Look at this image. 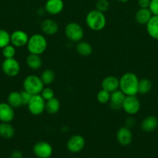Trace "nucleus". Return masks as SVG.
<instances>
[{"mask_svg":"<svg viewBox=\"0 0 158 158\" xmlns=\"http://www.w3.org/2000/svg\"><path fill=\"white\" fill-rule=\"evenodd\" d=\"M139 80L133 73H125L119 79V89L126 96H136L138 94Z\"/></svg>","mask_w":158,"mask_h":158,"instance_id":"f257e3e1","label":"nucleus"},{"mask_svg":"<svg viewBox=\"0 0 158 158\" xmlns=\"http://www.w3.org/2000/svg\"><path fill=\"white\" fill-rule=\"evenodd\" d=\"M85 22L90 29L95 32L102 30L106 25V18L105 14L97 9L91 10L87 14Z\"/></svg>","mask_w":158,"mask_h":158,"instance_id":"f03ea898","label":"nucleus"},{"mask_svg":"<svg viewBox=\"0 0 158 158\" xmlns=\"http://www.w3.org/2000/svg\"><path fill=\"white\" fill-rule=\"evenodd\" d=\"M26 46L29 53L40 56L47 48V41L44 35L40 33H36L29 37Z\"/></svg>","mask_w":158,"mask_h":158,"instance_id":"7ed1b4c3","label":"nucleus"},{"mask_svg":"<svg viewBox=\"0 0 158 158\" xmlns=\"http://www.w3.org/2000/svg\"><path fill=\"white\" fill-rule=\"evenodd\" d=\"M23 85L24 90L27 91L32 95L40 94L44 88V84L40 77L36 75H29L26 77L23 80Z\"/></svg>","mask_w":158,"mask_h":158,"instance_id":"20e7f679","label":"nucleus"},{"mask_svg":"<svg viewBox=\"0 0 158 158\" xmlns=\"http://www.w3.org/2000/svg\"><path fill=\"white\" fill-rule=\"evenodd\" d=\"M64 33L70 41L73 43H78L81 41L84 37V29L80 24L72 22L66 26Z\"/></svg>","mask_w":158,"mask_h":158,"instance_id":"39448f33","label":"nucleus"},{"mask_svg":"<svg viewBox=\"0 0 158 158\" xmlns=\"http://www.w3.org/2000/svg\"><path fill=\"white\" fill-rule=\"evenodd\" d=\"M27 106L31 114L34 116L40 115L45 111L46 100L41 97L40 94L33 95L30 101L27 104Z\"/></svg>","mask_w":158,"mask_h":158,"instance_id":"423d86ee","label":"nucleus"},{"mask_svg":"<svg viewBox=\"0 0 158 158\" xmlns=\"http://www.w3.org/2000/svg\"><path fill=\"white\" fill-rule=\"evenodd\" d=\"M140 101L136 96H126L122 108L129 115H135L140 110Z\"/></svg>","mask_w":158,"mask_h":158,"instance_id":"0eeeda50","label":"nucleus"},{"mask_svg":"<svg viewBox=\"0 0 158 158\" xmlns=\"http://www.w3.org/2000/svg\"><path fill=\"white\" fill-rule=\"evenodd\" d=\"M2 72L10 77H16L20 72V65L15 58L5 59L2 63Z\"/></svg>","mask_w":158,"mask_h":158,"instance_id":"6e6552de","label":"nucleus"},{"mask_svg":"<svg viewBox=\"0 0 158 158\" xmlns=\"http://www.w3.org/2000/svg\"><path fill=\"white\" fill-rule=\"evenodd\" d=\"M33 151L38 158H50L53 154V148L48 142L39 141L33 145Z\"/></svg>","mask_w":158,"mask_h":158,"instance_id":"1a4fd4ad","label":"nucleus"},{"mask_svg":"<svg viewBox=\"0 0 158 158\" xmlns=\"http://www.w3.org/2000/svg\"><path fill=\"white\" fill-rule=\"evenodd\" d=\"M85 146V140L82 136L76 134L68 139L67 142V148L71 153H79Z\"/></svg>","mask_w":158,"mask_h":158,"instance_id":"9d476101","label":"nucleus"},{"mask_svg":"<svg viewBox=\"0 0 158 158\" xmlns=\"http://www.w3.org/2000/svg\"><path fill=\"white\" fill-rule=\"evenodd\" d=\"M29 35L23 30H15L10 34V43L15 48L26 46L29 40Z\"/></svg>","mask_w":158,"mask_h":158,"instance_id":"9b49d317","label":"nucleus"},{"mask_svg":"<svg viewBox=\"0 0 158 158\" xmlns=\"http://www.w3.org/2000/svg\"><path fill=\"white\" fill-rule=\"evenodd\" d=\"M133 133L129 128L122 127L118 130L116 133V139L118 142L122 146H128L133 141Z\"/></svg>","mask_w":158,"mask_h":158,"instance_id":"f8f14e48","label":"nucleus"},{"mask_svg":"<svg viewBox=\"0 0 158 158\" xmlns=\"http://www.w3.org/2000/svg\"><path fill=\"white\" fill-rule=\"evenodd\" d=\"M14 108L8 103H0V121L10 123L15 117Z\"/></svg>","mask_w":158,"mask_h":158,"instance_id":"ddd939ff","label":"nucleus"},{"mask_svg":"<svg viewBox=\"0 0 158 158\" xmlns=\"http://www.w3.org/2000/svg\"><path fill=\"white\" fill-rule=\"evenodd\" d=\"M125 97L126 95L120 89H117V90L111 93L109 100L110 107L114 110H118L121 109Z\"/></svg>","mask_w":158,"mask_h":158,"instance_id":"4468645a","label":"nucleus"},{"mask_svg":"<svg viewBox=\"0 0 158 158\" xmlns=\"http://www.w3.org/2000/svg\"><path fill=\"white\" fill-rule=\"evenodd\" d=\"M63 0H46L45 3V11L50 15H57L63 11Z\"/></svg>","mask_w":158,"mask_h":158,"instance_id":"2eb2a0df","label":"nucleus"},{"mask_svg":"<svg viewBox=\"0 0 158 158\" xmlns=\"http://www.w3.org/2000/svg\"><path fill=\"white\" fill-rule=\"evenodd\" d=\"M101 86L102 89H105L111 94L119 89V80L114 76H108L103 79Z\"/></svg>","mask_w":158,"mask_h":158,"instance_id":"dca6fc26","label":"nucleus"},{"mask_svg":"<svg viewBox=\"0 0 158 158\" xmlns=\"http://www.w3.org/2000/svg\"><path fill=\"white\" fill-rule=\"evenodd\" d=\"M59 26L58 24L54 20L47 19L42 22L41 23V30L44 34L47 35H55L58 32Z\"/></svg>","mask_w":158,"mask_h":158,"instance_id":"f3484780","label":"nucleus"},{"mask_svg":"<svg viewBox=\"0 0 158 158\" xmlns=\"http://www.w3.org/2000/svg\"><path fill=\"white\" fill-rule=\"evenodd\" d=\"M158 127V119L154 116H148L141 122V129L144 132H153Z\"/></svg>","mask_w":158,"mask_h":158,"instance_id":"a211bd4d","label":"nucleus"},{"mask_svg":"<svg viewBox=\"0 0 158 158\" xmlns=\"http://www.w3.org/2000/svg\"><path fill=\"white\" fill-rule=\"evenodd\" d=\"M152 16H153V14L150 12V9L139 8L137 12H136L135 19H136V23L139 24L147 25Z\"/></svg>","mask_w":158,"mask_h":158,"instance_id":"6ab92c4d","label":"nucleus"},{"mask_svg":"<svg viewBox=\"0 0 158 158\" xmlns=\"http://www.w3.org/2000/svg\"><path fill=\"white\" fill-rule=\"evenodd\" d=\"M146 26L149 35L153 40H158V15H153Z\"/></svg>","mask_w":158,"mask_h":158,"instance_id":"aec40b11","label":"nucleus"},{"mask_svg":"<svg viewBox=\"0 0 158 158\" xmlns=\"http://www.w3.org/2000/svg\"><path fill=\"white\" fill-rule=\"evenodd\" d=\"M15 135V129L10 123H0V137L4 139H11Z\"/></svg>","mask_w":158,"mask_h":158,"instance_id":"412c9836","label":"nucleus"},{"mask_svg":"<svg viewBox=\"0 0 158 158\" xmlns=\"http://www.w3.org/2000/svg\"><path fill=\"white\" fill-rule=\"evenodd\" d=\"M43 62L40 55L30 53L26 57V65L29 68L33 70L39 69L42 66Z\"/></svg>","mask_w":158,"mask_h":158,"instance_id":"4be33fe9","label":"nucleus"},{"mask_svg":"<svg viewBox=\"0 0 158 158\" xmlns=\"http://www.w3.org/2000/svg\"><path fill=\"white\" fill-rule=\"evenodd\" d=\"M76 51L81 56H88L92 53V46L85 41H80L76 45Z\"/></svg>","mask_w":158,"mask_h":158,"instance_id":"5701e85b","label":"nucleus"},{"mask_svg":"<svg viewBox=\"0 0 158 158\" xmlns=\"http://www.w3.org/2000/svg\"><path fill=\"white\" fill-rule=\"evenodd\" d=\"M7 103L13 108H19L23 105L20 92L12 91L8 95Z\"/></svg>","mask_w":158,"mask_h":158,"instance_id":"b1692460","label":"nucleus"},{"mask_svg":"<svg viewBox=\"0 0 158 158\" xmlns=\"http://www.w3.org/2000/svg\"><path fill=\"white\" fill-rule=\"evenodd\" d=\"M60 109V103L58 99L56 97L50 99V100L46 101V106L45 110L50 114H55L59 112Z\"/></svg>","mask_w":158,"mask_h":158,"instance_id":"393cba45","label":"nucleus"},{"mask_svg":"<svg viewBox=\"0 0 158 158\" xmlns=\"http://www.w3.org/2000/svg\"><path fill=\"white\" fill-rule=\"evenodd\" d=\"M152 82L149 79L143 78L139 80V85H138V94H147L152 89Z\"/></svg>","mask_w":158,"mask_h":158,"instance_id":"a878e982","label":"nucleus"},{"mask_svg":"<svg viewBox=\"0 0 158 158\" xmlns=\"http://www.w3.org/2000/svg\"><path fill=\"white\" fill-rule=\"evenodd\" d=\"M40 79L44 85H50L55 80V73L52 69H45L40 75Z\"/></svg>","mask_w":158,"mask_h":158,"instance_id":"bb28decb","label":"nucleus"},{"mask_svg":"<svg viewBox=\"0 0 158 158\" xmlns=\"http://www.w3.org/2000/svg\"><path fill=\"white\" fill-rule=\"evenodd\" d=\"M10 44V34L6 30L0 29V49Z\"/></svg>","mask_w":158,"mask_h":158,"instance_id":"cd10ccee","label":"nucleus"},{"mask_svg":"<svg viewBox=\"0 0 158 158\" xmlns=\"http://www.w3.org/2000/svg\"><path fill=\"white\" fill-rule=\"evenodd\" d=\"M2 56H4L5 59H9V58H14L15 55V47L12 46V44H9L4 48H2Z\"/></svg>","mask_w":158,"mask_h":158,"instance_id":"c85d7f7f","label":"nucleus"},{"mask_svg":"<svg viewBox=\"0 0 158 158\" xmlns=\"http://www.w3.org/2000/svg\"><path fill=\"white\" fill-rule=\"evenodd\" d=\"M110 95H111V94L109 92L102 89L97 94L98 101L102 104L108 103L110 100Z\"/></svg>","mask_w":158,"mask_h":158,"instance_id":"c756f323","label":"nucleus"},{"mask_svg":"<svg viewBox=\"0 0 158 158\" xmlns=\"http://www.w3.org/2000/svg\"><path fill=\"white\" fill-rule=\"evenodd\" d=\"M109 2L108 0H98L95 4V9H97L99 12H102L105 13V12L109 9Z\"/></svg>","mask_w":158,"mask_h":158,"instance_id":"7c9ffc66","label":"nucleus"},{"mask_svg":"<svg viewBox=\"0 0 158 158\" xmlns=\"http://www.w3.org/2000/svg\"><path fill=\"white\" fill-rule=\"evenodd\" d=\"M40 95L41 97L44 99L46 101L50 100V99L54 98V91L53 90V89L50 87H44L42 90V92L40 93Z\"/></svg>","mask_w":158,"mask_h":158,"instance_id":"2f4dec72","label":"nucleus"},{"mask_svg":"<svg viewBox=\"0 0 158 158\" xmlns=\"http://www.w3.org/2000/svg\"><path fill=\"white\" fill-rule=\"evenodd\" d=\"M21 94V98H22V102H23V105L25 106H27V104L29 103V102L30 101L31 98H32V94H30L29 93H28L27 91L23 90L20 92Z\"/></svg>","mask_w":158,"mask_h":158,"instance_id":"473e14b6","label":"nucleus"},{"mask_svg":"<svg viewBox=\"0 0 158 158\" xmlns=\"http://www.w3.org/2000/svg\"><path fill=\"white\" fill-rule=\"evenodd\" d=\"M149 9L153 15H158V0H150Z\"/></svg>","mask_w":158,"mask_h":158,"instance_id":"72a5a7b5","label":"nucleus"},{"mask_svg":"<svg viewBox=\"0 0 158 158\" xmlns=\"http://www.w3.org/2000/svg\"><path fill=\"white\" fill-rule=\"evenodd\" d=\"M150 0H138V6L143 9H149Z\"/></svg>","mask_w":158,"mask_h":158,"instance_id":"f704fd0d","label":"nucleus"},{"mask_svg":"<svg viewBox=\"0 0 158 158\" xmlns=\"http://www.w3.org/2000/svg\"><path fill=\"white\" fill-rule=\"evenodd\" d=\"M10 158H23V153L20 151L15 150V151H13L12 152L10 155Z\"/></svg>","mask_w":158,"mask_h":158,"instance_id":"c9c22d12","label":"nucleus"},{"mask_svg":"<svg viewBox=\"0 0 158 158\" xmlns=\"http://www.w3.org/2000/svg\"><path fill=\"white\" fill-rule=\"evenodd\" d=\"M117 1H119V2H122V3H125V2H127L129 1V0H117Z\"/></svg>","mask_w":158,"mask_h":158,"instance_id":"e433bc0d","label":"nucleus"}]
</instances>
